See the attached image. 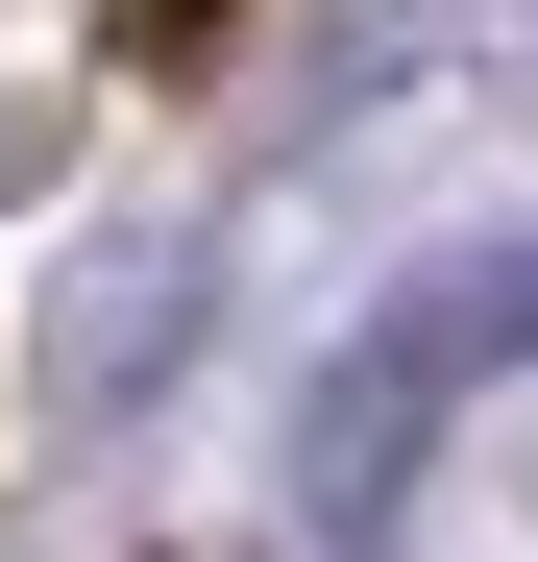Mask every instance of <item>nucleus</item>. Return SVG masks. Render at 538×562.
Returning a JSON list of instances; mask_svg holds the SVG:
<instances>
[{
  "label": "nucleus",
  "instance_id": "1",
  "mask_svg": "<svg viewBox=\"0 0 538 562\" xmlns=\"http://www.w3.org/2000/svg\"><path fill=\"white\" fill-rule=\"evenodd\" d=\"M490 367H538V221H490V245L392 269V294L343 318V367L294 392V514H318V562H392V514H416V440L466 416Z\"/></svg>",
  "mask_w": 538,
  "mask_h": 562
},
{
  "label": "nucleus",
  "instance_id": "2",
  "mask_svg": "<svg viewBox=\"0 0 538 562\" xmlns=\"http://www.w3.org/2000/svg\"><path fill=\"white\" fill-rule=\"evenodd\" d=\"M171 342H197V245H99V269L49 294V392L123 416V392H171Z\"/></svg>",
  "mask_w": 538,
  "mask_h": 562
}]
</instances>
